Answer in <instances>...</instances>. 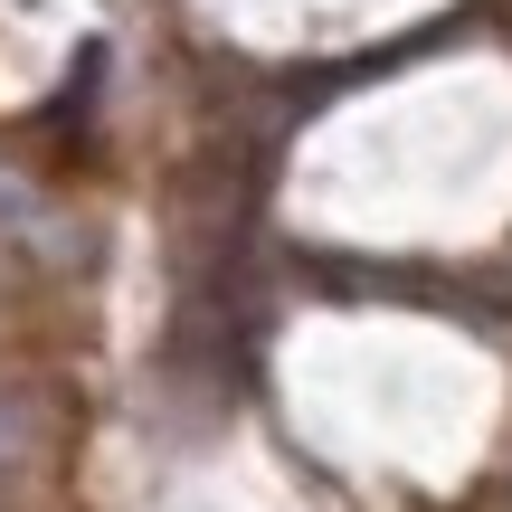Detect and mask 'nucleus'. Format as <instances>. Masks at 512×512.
<instances>
[{
	"label": "nucleus",
	"instance_id": "1",
	"mask_svg": "<svg viewBox=\"0 0 512 512\" xmlns=\"http://www.w3.org/2000/svg\"><path fill=\"white\" fill-rule=\"evenodd\" d=\"M0 512H19V456L0 446Z\"/></svg>",
	"mask_w": 512,
	"mask_h": 512
}]
</instances>
